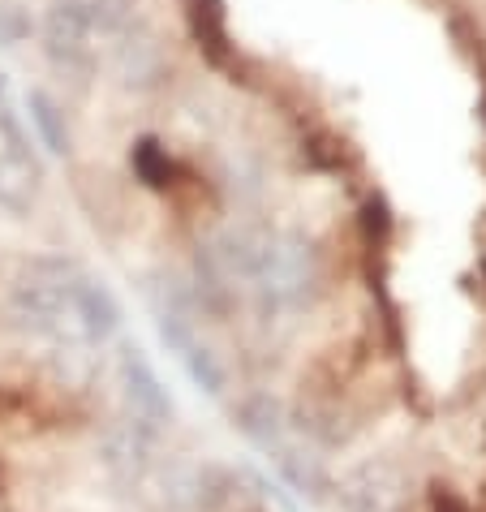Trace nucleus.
<instances>
[{"label":"nucleus","mask_w":486,"mask_h":512,"mask_svg":"<svg viewBox=\"0 0 486 512\" xmlns=\"http://www.w3.org/2000/svg\"><path fill=\"white\" fill-rule=\"evenodd\" d=\"M35 190H39V160L22 134V125L13 121V112L0 104V207L26 211L35 203Z\"/></svg>","instance_id":"nucleus-4"},{"label":"nucleus","mask_w":486,"mask_h":512,"mask_svg":"<svg viewBox=\"0 0 486 512\" xmlns=\"http://www.w3.org/2000/svg\"><path fill=\"white\" fill-rule=\"evenodd\" d=\"M160 336H164V345L181 358V366L190 371V379L198 383V388L203 392L224 388V371H220L216 353H211L207 345H198V336H194V327L185 323V315H177V310H160Z\"/></svg>","instance_id":"nucleus-6"},{"label":"nucleus","mask_w":486,"mask_h":512,"mask_svg":"<svg viewBox=\"0 0 486 512\" xmlns=\"http://www.w3.org/2000/svg\"><path fill=\"white\" fill-rule=\"evenodd\" d=\"M44 48L52 65L69 69V74H87L95 65V26L87 0H52L44 18Z\"/></svg>","instance_id":"nucleus-3"},{"label":"nucleus","mask_w":486,"mask_h":512,"mask_svg":"<svg viewBox=\"0 0 486 512\" xmlns=\"http://www.w3.org/2000/svg\"><path fill=\"white\" fill-rule=\"evenodd\" d=\"M121 383H125V401H130L138 426L160 431V426L173 418V401H168V392L160 388L151 362L142 358L138 349H121Z\"/></svg>","instance_id":"nucleus-5"},{"label":"nucleus","mask_w":486,"mask_h":512,"mask_svg":"<svg viewBox=\"0 0 486 512\" xmlns=\"http://www.w3.org/2000/svg\"><path fill=\"white\" fill-rule=\"evenodd\" d=\"M216 263L228 276H241L271 306H297L319 280V259L310 241L293 233H241L224 237Z\"/></svg>","instance_id":"nucleus-2"},{"label":"nucleus","mask_w":486,"mask_h":512,"mask_svg":"<svg viewBox=\"0 0 486 512\" xmlns=\"http://www.w3.org/2000/svg\"><path fill=\"white\" fill-rule=\"evenodd\" d=\"M190 31H194L198 48H203V56L211 65H228V61H233L224 0H190Z\"/></svg>","instance_id":"nucleus-7"},{"label":"nucleus","mask_w":486,"mask_h":512,"mask_svg":"<svg viewBox=\"0 0 486 512\" xmlns=\"http://www.w3.org/2000/svg\"><path fill=\"white\" fill-rule=\"evenodd\" d=\"M26 108H31V121H35L39 138H44V147L56 151V155H65L69 151V125H65V112L56 108V99L44 95V91H31Z\"/></svg>","instance_id":"nucleus-9"},{"label":"nucleus","mask_w":486,"mask_h":512,"mask_svg":"<svg viewBox=\"0 0 486 512\" xmlns=\"http://www.w3.org/2000/svg\"><path fill=\"white\" fill-rule=\"evenodd\" d=\"M130 164H134V177H138L147 190H168V186H173L177 164L168 160V151H164L155 138H138V142H134Z\"/></svg>","instance_id":"nucleus-8"},{"label":"nucleus","mask_w":486,"mask_h":512,"mask_svg":"<svg viewBox=\"0 0 486 512\" xmlns=\"http://www.w3.org/2000/svg\"><path fill=\"white\" fill-rule=\"evenodd\" d=\"M13 315L56 345H104L121 323V306L78 263L35 259L13 289Z\"/></svg>","instance_id":"nucleus-1"}]
</instances>
